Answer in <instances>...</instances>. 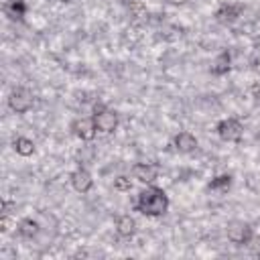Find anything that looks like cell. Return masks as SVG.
Segmentation results:
<instances>
[{
	"label": "cell",
	"mask_w": 260,
	"mask_h": 260,
	"mask_svg": "<svg viewBox=\"0 0 260 260\" xmlns=\"http://www.w3.org/2000/svg\"><path fill=\"white\" fill-rule=\"evenodd\" d=\"M134 209L146 217H160L169 211V195L162 189L148 185L138 193L134 201Z\"/></svg>",
	"instance_id": "obj_1"
},
{
	"label": "cell",
	"mask_w": 260,
	"mask_h": 260,
	"mask_svg": "<svg viewBox=\"0 0 260 260\" xmlns=\"http://www.w3.org/2000/svg\"><path fill=\"white\" fill-rule=\"evenodd\" d=\"M93 122H95V128L98 132H104V134H110L118 128V114L110 108H106L104 104H95L93 106Z\"/></svg>",
	"instance_id": "obj_2"
},
{
	"label": "cell",
	"mask_w": 260,
	"mask_h": 260,
	"mask_svg": "<svg viewBox=\"0 0 260 260\" xmlns=\"http://www.w3.org/2000/svg\"><path fill=\"white\" fill-rule=\"evenodd\" d=\"M35 104V98H32V91L28 87H14L8 95V108L14 112V114H26Z\"/></svg>",
	"instance_id": "obj_3"
},
{
	"label": "cell",
	"mask_w": 260,
	"mask_h": 260,
	"mask_svg": "<svg viewBox=\"0 0 260 260\" xmlns=\"http://www.w3.org/2000/svg\"><path fill=\"white\" fill-rule=\"evenodd\" d=\"M217 136L223 142H240L244 136V126L238 118H223L217 122Z\"/></svg>",
	"instance_id": "obj_4"
},
{
	"label": "cell",
	"mask_w": 260,
	"mask_h": 260,
	"mask_svg": "<svg viewBox=\"0 0 260 260\" xmlns=\"http://www.w3.org/2000/svg\"><path fill=\"white\" fill-rule=\"evenodd\" d=\"M225 236H228V240L232 244L244 246V244H248L252 240V228L242 219H232L225 225Z\"/></svg>",
	"instance_id": "obj_5"
},
{
	"label": "cell",
	"mask_w": 260,
	"mask_h": 260,
	"mask_svg": "<svg viewBox=\"0 0 260 260\" xmlns=\"http://www.w3.org/2000/svg\"><path fill=\"white\" fill-rule=\"evenodd\" d=\"M71 187H73L77 193H87V191H91V187H93V177H91V173H89L87 169H83V167L75 169V171L71 173Z\"/></svg>",
	"instance_id": "obj_6"
},
{
	"label": "cell",
	"mask_w": 260,
	"mask_h": 260,
	"mask_svg": "<svg viewBox=\"0 0 260 260\" xmlns=\"http://www.w3.org/2000/svg\"><path fill=\"white\" fill-rule=\"evenodd\" d=\"M156 175H158V167L156 165H150V162H136V165H132V177L136 181H140V183L150 185V183H154Z\"/></svg>",
	"instance_id": "obj_7"
},
{
	"label": "cell",
	"mask_w": 260,
	"mask_h": 260,
	"mask_svg": "<svg viewBox=\"0 0 260 260\" xmlns=\"http://www.w3.org/2000/svg\"><path fill=\"white\" fill-rule=\"evenodd\" d=\"M73 132L77 134V138H81L85 142L93 140L95 134H98V128H95L93 118H79V120H75L73 122Z\"/></svg>",
	"instance_id": "obj_8"
},
{
	"label": "cell",
	"mask_w": 260,
	"mask_h": 260,
	"mask_svg": "<svg viewBox=\"0 0 260 260\" xmlns=\"http://www.w3.org/2000/svg\"><path fill=\"white\" fill-rule=\"evenodd\" d=\"M240 14H242V6H240V4H221V6L215 10V18H217L221 24H230V22L238 20Z\"/></svg>",
	"instance_id": "obj_9"
},
{
	"label": "cell",
	"mask_w": 260,
	"mask_h": 260,
	"mask_svg": "<svg viewBox=\"0 0 260 260\" xmlns=\"http://www.w3.org/2000/svg\"><path fill=\"white\" fill-rule=\"evenodd\" d=\"M175 148L179 150V152H185V154H189V152H195L197 150V138L191 134V132H179L177 136H175Z\"/></svg>",
	"instance_id": "obj_10"
},
{
	"label": "cell",
	"mask_w": 260,
	"mask_h": 260,
	"mask_svg": "<svg viewBox=\"0 0 260 260\" xmlns=\"http://www.w3.org/2000/svg\"><path fill=\"white\" fill-rule=\"evenodd\" d=\"M116 232L122 238H132L136 234V219L130 213L118 215V219H116Z\"/></svg>",
	"instance_id": "obj_11"
},
{
	"label": "cell",
	"mask_w": 260,
	"mask_h": 260,
	"mask_svg": "<svg viewBox=\"0 0 260 260\" xmlns=\"http://www.w3.org/2000/svg\"><path fill=\"white\" fill-rule=\"evenodd\" d=\"M230 69H232V55H230L228 51H223V53H219V55L213 59V63H211V73H213V75H225Z\"/></svg>",
	"instance_id": "obj_12"
},
{
	"label": "cell",
	"mask_w": 260,
	"mask_h": 260,
	"mask_svg": "<svg viewBox=\"0 0 260 260\" xmlns=\"http://www.w3.org/2000/svg\"><path fill=\"white\" fill-rule=\"evenodd\" d=\"M16 230H18V234H20L22 238H35V236L39 234V223H37V219H32V217H22V219L16 223Z\"/></svg>",
	"instance_id": "obj_13"
},
{
	"label": "cell",
	"mask_w": 260,
	"mask_h": 260,
	"mask_svg": "<svg viewBox=\"0 0 260 260\" xmlns=\"http://www.w3.org/2000/svg\"><path fill=\"white\" fill-rule=\"evenodd\" d=\"M12 146H14L16 154H20V156H30L35 152V142L30 138H26V136H16Z\"/></svg>",
	"instance_id": "obj_14"
},
{
	"label": "cell",
	"mask_w": 260,
	"mask_h": 260,
	"mask_svg": "<svg viewBox=\"0 0 260 260\" xmlns=\"http://www.w3.org/2000/svg\"><path fill=\"white\" fill-rule=\"evenodd\" d=\"M230 185H232V175H217L215 179H211L209 189H211V191H219V193H223V191L230 189Z\"/></svg>",
	"instance_id": "obj_15"
},
{
	"label": "cell",
	"mask_w": 260,
	"mask_h": 260,
	"mask_svg": "<svg viewBox=\"0 0 260 260\" xmlns=\"http://www.w3.org/2000/svg\"><path fill=\"white\" fill-rule=\"evenodd\" d=\"M6 12H8L12 18H22V16H24V2H22V0H14V2L6 4Z\"/></svg>",
	"instance_id": "obj_16"
},
{
	"label": "cell",
	"mask_w": 260,
	"mask_h": 260,
	"mask_svg": "<svg viewBox=\"0 0 260 260\" xmlns=\"http://www.w3.org/2000/svg\"><path fill=\"white\" fill-rule=\"evenodd\" d=\"M114 189H116V191H130V189H132V181H130L128 177L120 175V177L114 179Z\"/></svg>",
	"instance_id": "obj_17"
},
{
	"label": "cell",
	"mask_w": 260,
	"mask_h": 260,
	"mask_svg": "<svg viewBox=\"0 0 260 260\" xmlns=\"http://www.w3.org/2000/svg\"><path fill=\"white\" fill-rule=\"evenodd\" d=\"M10 223H12L10 213H2V215H0V232H2V234H6V232L10 230Z\"/></svg>",
	"instance_id": "obj_18"
},
{
	"label": "cell",
	"mask_w": 260,
	"mask_h": 260,
	"mask_svg": "<svg viewBox=\"0 0 260 260\" xmlns=\"http://www.w3.org/2000/svg\"><path fill=\"white\" fill-rule=\"evenodd\" d=\"M250 95H252L254 100H260V81H256V83L250 85Z\"/></svg>",
	"instance_id": "obj_19"
}]
</instances>
